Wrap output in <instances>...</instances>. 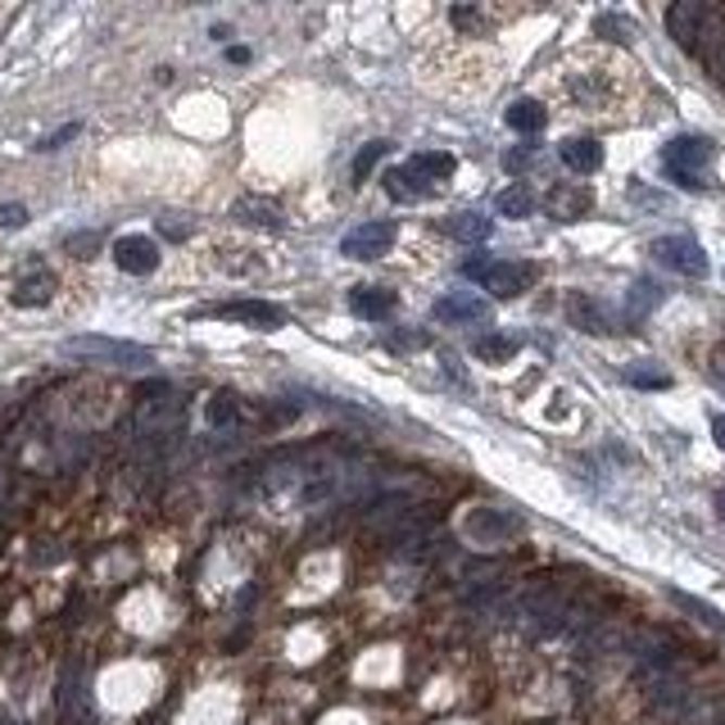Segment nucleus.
Segmentation results:
<instances>
[{"instance_id": "nucleus-3", "label": "nucleus", "mask_w": 725, "mask_h": 725, "mask_svg": "<svg viewBox=\"0 0 725 725\" xmlns=\"http://www.w3.org/2000/svg\"><path fill=\"white\" fill-rule=\"evenodd\" d=\"M395 237H399V227H395L391 218H372V222L345 231L341 254H345V258H358V264H372V258H381L385 250L395 245Z\"/></svg>"}, {"instance_id": "nucleus-8", "label": "nucleus", "mask_w": 725, "mask_h": 725, "mask_svg": "<svg viewBox=\"0 0 725 725\" xmlns=\"http://www.w3.org/2000/svg\"><path fill=\"white\" fill-rule=\"evenodd\" d=\"M114 264L123 272H132V277H145L160 268V245H154L150 237H118L114 241Z\"/></svg>"}, {"instance_id": "nucleus-32", "label": "nucleus", "mask_w": 725, "mask_h": 725, "mask_svg": "<svg viewBox=\"0 0 725 725\" xmlns=\"http://www.w3.org/2000/svg\"><path fill=\"white\" fill-rule=\"evenodd\" d=\"M504 164H508V173H522V168L531 164V145H526V150H512V154H508V160H504Z\"/></svg>"}, {"instance_id": "nucleus-2", "label": "nucleus", "mask_w": 725, "mask_h": 725, "mask_svg": "<svg viewBox=\"0 0 725 725\" xmlns=\"http://www.w3.org/2000/svg\"><path fill=\"white\" fill-rule=\"evenodd\" d=\"M64 354L100 362V368H150L154 362V354L145 345L114 341V335H73V341H64Z\"/></svg>"}, {"instance_id": "nucleus-28", "label": "nucleus", "mask_w": 725, "mask_h": 725, "mask_svg": "<svg viewBox=\"0 0 725 725\" xmlns=\"http://www.w3.org/2000/svg\"><path fill=\"white\" fill-rule=\"evenodd\" d=\"M385 150H391V145H385V141H368V145H362V154H358V160H354V177L362 181V177H368L372 173V164L381 160V154Z\"/></svg>"}, {"instance_id": "nucleus-5", "label": "nucleus", "mask_w": 725, "mask_h": 725, "mask_svg": "<svg viewBox=\"0 0 725 725\" xmlns=\"http://www.w3.org/2000/svg\"><path fill=\"white\" fill-rule=\"evenodd\" d=\"M535 281H539V268H535V264H526V258H504V264H489V272H485L481 287H485L489 295H499V300H517V295H526Z\"/></svg>"}, {"instance_id": "nucleus-14", "label": "nucleus", "mask_w": 725, "mask_h": 725, "mask_svg": "<svg viewBox=\"0 0 725 725\" xmlns=\"http://www.w3.org/2000/svg\"><path fill=\"white\" fill-rule=\"evenodd\" d=\"M60 708H64V716H68V721H77V725H82V721L91 716V708H87V681H82V666H68V671H64V681H60Z\"/></svg>"}, {"instance_id": "nucleus-36", "label": "nucleus", "mask_w": 725, "mask_h": 725, "mask_svg": "<svg viewBox=\"0 0 725 725\" xmlns=\"http://www.w3.org/2000/svg\"><path fill=\"white\" fill-rule=\"evenodd\" d=\"M227 60H231V64H245V60H250V50H245V46H231V50H227Z\"/></svg>"}, {"instance_id": "nucleus-10", "label": "nucleus", "mask_w": 725, "mask_h": 725, "mask_svg": "<svg viewBox=\"0 0 725 725\" xmlns=\"http://www.w3.org/2000/svg\"><path fill=\"white\" fill-rule=\"evenodd\" d=\"M558 160L572 168V173H581V177H589V173H599L603 168V145L594 141V137H572V141H562L558 145Z\"/></svg>"}, {"instance_id": "nucleus-19", "label": "nucleus", "mask_w": 725, "mask_h": 725, "mask_svg": "<svg viewBox=\"0 0 725 725\" xmlns=\"http://www.w3.org/2000/svg\"><path fill=\"white\" fill-rule=\"evenodd\" d=\"M50 295H55V277H50V272H33V277H23L14 287V304L18 308H41V304H50Z\"/></svg>"}, {"instance_id": "nucleus-31", "label": "nucleus", "mask_w": 725, "mask_h": 725, "mask_svg": "<svg viewBox=\"0 0 725 725\" xmlns=\"http://www.w3.org/2000/svg\"><path fill=\"white\" fill-rule=\"evenodd\" d=\"M489 264H495V258H468V264H462V277H468V281H485Z\"/></svg>"}, {"instance_id": "nucleus-13", "label": "nucleus", "mask_w": 725, "mask_h": 725, "mask_svg": "<svg viewBox=\"0 0 725 725\" xmlns=\"http://www.w3.org/2000/svg\"><path fill=\"white\" fill-rule=\"evenodd\" d=\"M485 314H489V304L476 300V295H462V291L435 300V318H440V322H481Z\"/></svg>"}, {"instance_id": "nucleus-16", "label": "nucleus", "mask_w": 725, "mask_h": 725, "mask_svg": "<svg viewBox=\"0 0 725 725\" xmlns=\"http://www.w3.org/2000/svg\"><path fill=\"white\" fill-rule=\"evenodd\" d=\"M408 168L418 173L422 181H449L458 173V160L445 154V150H422V154H412V160H408Z\"/></svg>"}, {"instance_id": "nucleus-18", "label": "nucleus", "mask_w": 725, "mask_h": 725, "mask_svg": "<svg viewBox=\"0 0 725 725\" xmlns=\"http://www.w3.org/2000/svg\"><path fill=\"white\" fill-rule=\"evenodd\" d=\"M495 214L499 218H531L535 214V191L526 187V181H517V187H504L495 195Z\"/></svg>"}, {"instance_id": "nucleus-30", "label": "nucleus", "mask_w": 725, "mask_h": 725, "mask_svg": "<svg viewBox=\"0 0 725 725\" xmlns=\"http://www.w3.org/2000/svg\"><path fill=\"white\" fill-rule=\"evenodd\" d=\"M28 222V209H23V204H0V227H23Z\"/></svg>"}, {"instance_id": "nucleus-21", "label": "nucleus", "mask_w": 725, "mask_h": 725, "mask_svg": "<svg viewBox=\"0 0 725 725\" xmlns=\"http://www.w3.org/2000/svg\"><path fill=\"white\" fill-rule=\"evenodd\" d=\"M544 123H549V114H544V105H539V100H512V105H508V127H512V132H539V127Z\"/></svg>"}, {"instance_id": "nucleus-9", "label": "nucleus", "mask_w": 725, "mask_h": 725, "mask_svg": "<svg viewBox=\"0 0 725 725\" xmlns=\"http://www.w3.org/2000/svg\"><path fill=\"white\" fill-rule=\"evenodd\" d=\"M567 322L589 331V335H608L612 331V318L603 314V304L599 300H589L585 291H572L567 295Z\"/></svg>"}, {"instance_id": "nucleus-25", "label": "nucleus", "mask_w": 725, "mask_h": 725, "mask_svg": "<svg viewBox=\"0 0 725 725\" xmlns=\"http://www.w3.org/2000/svg\"><path fill=\"white\" fill-rule=\"evenodd\" d=\"M658 300H662V291L653 287V281H635V287H631V318H644Z\"/></svg>"}, {"instance_id": "nucleus-6", "label": "nucleus", "mask_w": 725, "mask_h": 725, "mask_svg": "<svg viewBox=\"0 0 725 725\" xmlns=\"http://www.w3.org/2000/svg\"><path fill=\"white\" fill-rule=\"evenodd\" d=\"M653 258L666 264L671 272H681V277H708V254H703V245H698L694 237H662V241H653Z\"/></svg>"}, {"instance_id": "nucleus-26", "label": "nucleus", "mask_w": 725, "mask_h": 725, "mask_svg": "<svg viewBox=\"0 0 725 725\" xmlns=\"http://www.w3.org/2000/svg\"><path fill=\"white\" fill-rule=\"evenodd\" d=\"M626 381L639 385V391H666V385H671V377L658 372V368H626Z\"/></svg>"}, {"instance_id": "nucleus-7", "label": "nucleus", "mask_w": 725, "mask_h": 725, "mask_svg": "<svg viewBox=\"0 0 725 725\" xmlns=\"http://www.w3.org/2000/svg\"><path fill=\"white\" fill-rule=\"evenodd\" d=\"M708 18H712L708 5H698V0H681V5L666 10V28L685 50H698V41H703V33H708Z\"/></svg>"}, {"instance_id": "nucleus-1", "label": "nucleus", "mask_w": 725, "mask_h": 725, "mask_svg": "<svg viewBox=\"0 0 725 725\" xmlns=\"http://www.w3.org/2000/svg\"><path fill=\"white\" fill-rule=\"evenodd\" d=\"M716 160V145L708 137H671L662 145V168L666 177L685 191H703L708 187V168Z\"/></svg>"}, {"instance_id": "nucleus-12", "label": "nucleus", "mask_w": 725, "mask_h": 725, "mask_svg": "<svg viewBox=\"0 0 725 725\" xmlns=\"http://www.w3.org/2000/svg\"><path fill=\"white\" fill-rule=\"evenodd\" d=\"M391 308H395V291H385V287H354L349 291V314L368 318V322H385Z\"/></svg>"}, {"instance_id": "nucleus-38", "label": "nucleus", "mask_w": 725, "mask_h": 725, "mask_svg": "<svg viewBox=\"0 0 725 725\" xmlns=\"http://www.w3.org/2000/svg\"><path fill=\"white\" fill-rule=\"evenodd\" d=\"M716 504H721V517H725V489H721V499H716Z\"/></svg>"}, {"instance_id": "nucleus-22", "label": "nucleus", "mask_w": 725, "mask_h": 725, "mask_svg": "<svg viewBox=\"0 0 725 725\" xmlns=\"http://www.w3.org/2000/svg\"><path fill=\"white\" fill-rule=\"evenodd\" d=\"M489 227H495V222H489L485 214H458V218H449L454 237H458V241H472V245H481V241L489 237Z\"/></svg>"}, {"instance_id": "nucleus-29", "label": "nucleus", "mask_w": 725, "mask_h": 725, "mask_svg": "<svg viewBox=\"0 0 725 725\" xmlns=\"http://www.w3.org/2000/svg\"><path fill=\"white\" fill-rule=\"evenodd\" d=\"M77 132H82V127H77V123H64L60 132H50L46 141H37V150H60V145H64V141H73Z\"/></svg>"}, {"instance_id": "nucleus-11", "label": "nucleus", "mask_w": 725, "mask_h": 725, "mask_svg": "<svg viewBox=\"0 0 725 725\" xmlns=\"http://www.w3.org/2000/svg\"><path fill=\"white\" fill-rule=\"evenodd\" d=\"M544 204H549V214L558 222H576L594 209V195H589V187H554Z\"/></svg>"}, {"instance_id": "nucleus-4", "label": "nucleus", "mask_w": 725, "mask_h": 725, "mask_svg": "<svg viewBox=\"0 0 725 725\" xmlns=\"http://www.w3.org/2000/svg\"><path fill=\"white\" fill-rule=\"evenodd\" d=\"M214 318H227V322H241V327H254V331H277L287 327V308L272 304V300H231V304H218L209 308Z\"/></svg>"}, {"instance_id": "nucleus-34", "label": "nucleus", "mask_w": 725, "mask_h": 725, "mask_svg": "<svg viewBox=\"0 0 725 725\" xmlns=\"http://www.w3.org/2000/svg\"><path fill=\"white\" fill-rule=\"evenodd\" d=\"M96 245H100L96 231H87V237H68V250H96Z\"/></svg>"}, {"instance_id": "nucleus-33", "label": "nucleus", "mask_w": 725, "mask_h": 725, "mask_svg": "<svg viewBox=\"0 0 725 725\" xmlns=\"http://www.w3.org/2000/svg\"><path fill=\"white\" fill-rule=\"evenodd\" d=\"M449 18H454V28H472V23H476V18H481V14H476V10H472V5H462V10H454V14H449Z\"/></svg>"}, {"instance_id": "nucleus-15", "label": "nucleus", "mask_w": 725, "mask_h": 725, "mask_svg": "<svg viewBox=\"0 0 725 725\" xmlns=\"http://www.w3.org/2000/svg\"><path fill=\"white\" fill-rule=\"evenodd\" d=\"M381 181H385V195L399 200V204H412V200H427V195H431V187H427V181L412 173L408 164H404V168H385Z\"/></svg>"}, {"instance_id": "nucleus-20", "label": "nucleus", "mask_w": 725, "mask_h": 725, "mask_svg": "<svg viewBox=\"0 0 725 725\" xmlns=\"http://www.w3.org/2000/svg\"><path fill=\"white\" fill-rule=\"evenodd\" d=\"M468 531H472L476 539H499V535H517V531H522V522H517V517H504V512L481 508L472 522H468Z\"/></svg>"}, {"instance_id": "nucleus-37", "label": "nucleus", "mask_w": 725, "mask_h": 725, "mask_svg": "<svg viewBox=\"0 0 725 725\" xmlns=\"http://www.w3.org/2000/svg\"><path fill=\"white\" fill-rule=\"evenodd\" d=\"M712 435H716V445L725 449V418H712Z\"/></svg>"}, {"instance_id": "nucleus-35", "label": "nucleus", "mask_w": 725, "mask_h": 725, "mask_svg": "<svg viewBox=\"0 0 725 725\" xmlns=\"http://www.w3.org/2000/svg\"><path fill=\"white\" fill-rule=\"evenodd\" d=\"M160 231H164V237H173V241H187V227H177V222H160Z\"/></svg>"}, {"instance_id": "nucleus-27", "label": "nucleus", "mask_w": 725, "mask_h": 725, "mask_svg": "<svg viewBox=\"0 0 725 725\" xmlns=\"http://www.w3.org/2000/svg\"><path fill=\"white\" fill-rule=\"evenodd\" d=\"M209 422H214V427H231V422H241V408L231 404V395H218V399L209 404Z\"/></svg>"}, {"instance_id": "nucleus-23", "label": "nucleus", "mask_w": 725, "mask_h": 725, "mask_svg": "<svg viewBox=\"0 0 725 725\" xmlns=\"http://www.w3.org/2000/svg\"><path fill=\"white\" fill-rule=\"evenodd\" d=\"M472 354L481 362H508L517 354V341H512V335H481V341L472 345Z\"/></svg>"}, {"instance_id": "nucleus-24", "label": "nucleus", "mask_w": 725, "mask_h": 725, "mask_svg": "<svg viewBox=\"0 0 725 725\" xmlns=\"http://www.w3.org/2000/svg\"><path fill=\"white\" fill-rule=\"evenodd\" d=\"M671 599H676L685 612H694L698 621H703V626H712L716 635H725V616L712 608V603H703V599H694V594H681V589H671Z\"/></svg>"}, {"instance_id": "nucleus-17", "label": "nucleus", "mask_w": 725, "mask_h": 725, "mask_svg": "<svg viewBox=\"0 0 725 725\" xmlns=\"http://www.w3.org/2000/svg\"><path fill=\"white\" fill-rule=\"evenodd\" d=\"M237 214L241 222H254V227H268V231H277L281 227V204H272V200H264V195H245V200H237Z\"/></svg>"}]
</instances>
